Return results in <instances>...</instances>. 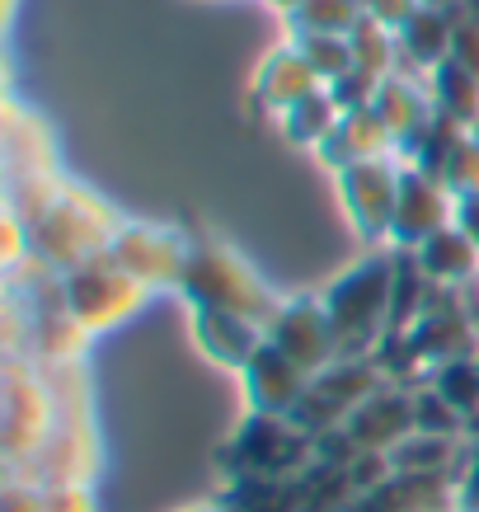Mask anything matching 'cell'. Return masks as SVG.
Segmentation results:
<instances>
[{
    "instance_id": "1",
    "label": "cell",
    "mask_w": 479,
    "mask_h": 512,
    "mask_svg": "<svg viewBox=\"0 0 479 512\" xmlns=\"http://www.w3.org/2000/svg\"><path fill=\"white\" fill-rule=\"evenodd\" d=\"M5 207L29 226L33 254L57 273H71L85 259L109 254L113 235L123 231V217L113 212V202H104L85 184H71L62 174L10 179V202Z\"/></svg>"
},
{
    "instance_id": "2",
    "label": "cell",
    "mask_w": 479,
    "mask_h": 512,
    "mask_svg": "<svg viewBox=\"0 0 479 512\" xmlns=\"http://www.w3.org/2000/svg\"><path fill=\"white\" fill-rule=\"evenodd\" d=\"M339 357H376L390 339V301H395V249H367L362 259L334 273L320 287Z\"/></svg>"
},
{
    "instance_id": "3",
    "label": "cell",
    "mask_w": 479,
    "mask_h": 512,
    "mask_svg": "<svg viewBox=\"0 0 479 512\" xmlns=\"http://www.w3.org/2000/svg\"><path fill=\"white\" fill-rule=\"evenodd\" d=\"M174 296H184L188 311H231V315H245V320H259L263 329H268V320L282 306V296L254 273V264L245 254L235 245H226L221 235H207V231L193 235L184 278H179Z\"/></svg>"
},
{
    "instance_id": "4",
    "label": "cell",
    "mask_w": 479,
    "mask_h": 512,
    "mask_svg": "<svg viewBox=\"0 0 479 512\" xmlns=\"http://www.w3.org/2000/svg\"><path fill=\"white\" fill-rule=\"evenodd\" d=\"M217 466L226 480H296L315 466V437L287 414H245L221 442Z\"/></svg>"
},
{
    "instance_id": "5",
    "label": "cell",
    "mask_w": 479,
    "mask_h": 512,
    "mask_svg": "<svg viewBox=\"0 0 479 512\" xmlns=\"http://www.w3.org/2000/svg\"><path fill=\"white\" fill-rule=\"evenodd\" d=\"M57 428V400L33 357H5L0 376V451L5 475H24Z\"/></svg>"
},
{
    "instance_id": "6",
    "label": "cell",
    "mask_w": 479,
    "mask_h": 512,
    "mask_svg": "<svg viewBox=\"0 0 479 512\" xmlns=\"http://www.w3.org/2000/svg\"><path fill=\"white\" fill-rule=\"evenodd\" d=\"M146 296L151 292H146L132 273H123V268L113 264L109 254L85 259V264H76L71 273H62V306L71 311V320H76L90 339L127 325V320L146 306Z\"/></svg>"
},
{
    "instance_id": "7",
    "label": "cell",
    "mask_w": 479,
    "mask_h": 512,
    "mask_svg": "<svg viewBox=\"0 0 479 512\" xmlns=\"http://www.w3.org/2000/svg\"><path fill=\"white\" fill-rule=\"evenodd\" d=\"M334 188H339V207L357 240L367 249H390L395 202H400V160H357L334 174Z\"/></svg>"
},
{
    "instance_id": "8",
    "label": "cell",
    "mask_w": 479,
    "mask_h": 512,
    "mask_svg": "<svg viewBox=\"0 0 479 512\" xmlns=\"http://www.w3.org/2000/svg\"><path fill=\"white\" fill-rule=\"evenodd\" d=\"M381 386H386V372H381L376 357H339V362H329L325 372L310 376V386L301 395V404H296L292 419L310 437L334 433V428H343V423L353 419L357 404L371 400Z\"/></svg>"
},
{
    "instance_id": "9",
    "label": "cell",
    "mask_w": 479,
    "mask_h": 512,
    "mask_svg": "<svg viewBox=\"0 0 479 512\" xmlns=\"http://www.w3.org/2000/svg\"><path fill=\"white\" fill-rule=\"evenodd\" d=\"M188 249H193V235L179 231V226L123 221V231L113 235V245H109V259L123 273H132L146 292H174L179 278H184Z\"/></svg>"
},
{
    "instance_id": "10",
    "label": "cell",
    "mask_w": 479,
    "mask_h": 512,
    "mask_svg": "<svg viewBox=\"0 0 479 512\" xmlns=\"http://www.w3.org/2000/svg\"><path fill=\"white\" fill-rule=\"evenodd\" d=\"M268 343L282 348L292 357L296 367L306 376L325 372L329 362H339V339H334V325H329V311L320 292H306V296H282L278 315L268 320Z\"/></svg>"
},
{
    "instance_id": "11",
    "label": "cell",
    "mask_w": 479,
    "mask_h": 512,
    "mask_svg": "<svg viewBox=\"0 0 479 512\" xmlns=\"http://www.w3.org/2000/svg\"><path fill=\"white\" fill-rule=\"evenodd\" d=\"M400 160V156H395ZM456 221V193H451L437 174L414 170L400 160V202H395V231L390 249H418L428 235Z\"/></svg>"
},
{
    "instance_id": "12",
    "label": "cell",
    "mask_w": 479,
    "mask_h": 512,
    "mask_svg": "<svg viewBox=\"0 0 479 512\" xmlns=\"http://www.w3.org/2000/svg\"><path fill=\"white\" fill-rule=\"evenodd\" d=\"M235 376H240L245 414H287V419H292L296 404H301V395H306V386H310V376L268 339H263V348L245 362V372H235Z\"/></svg>"
},
{
    "instance_id": "13",
    "label": "cell",
    "mask_w": 479,
    "mask_h": 512,
    "mask_svg": "<svg viewBox=\"0 0 479 512\" xmlns=\"http://www.w3.org/2000/svg\"><path fill=\"white\" fill-rule=\"evenodd\" d=\"M315 90H325V80L310 71V62L301 57V47L287 38V43H278L268 57H263L254 80H249V109L278 123L292 104H301V99Z\"/></svg>"
},
{
    "instance_id": "14",
    "label": "cell",
    "mask_w": 479,
    "mask_h": 512,
    "mask_svg": "<svg viewBox=\"0 0 479 512\" xmlns=\"http://www.w3.org/2000/svg\"><path fill=\"white\" fill-rule=\"evenodd\" d=\"M343 428H348V437L357 442V451H381V456H390L404 437L414 433V386L386 381L371 400L357 404L353 419L343 423Z\"/></svg>"
},
{
    "instance_id": "15",
    "label": "cell",
    "mask_w": 479,
    "mask_h": 512,
    "mask_svg": "<svg viewBox=\"0 0 479 512\" xmlns=\"http://www.w3.org/2000/svg\"><path fill=\"white\" fill-rule=\"evenodd\" d=\"M188 334H193V348L226 372H245V362L268 339L259 320H245L231 311H188Z\"/></svg>"
},
{
    "instance_id": "16",
    "label": "cell",
    "mask_w": 479,
    "mask_h": 512,
    "mask_svg": "<svg viewBox=\"0 0 479 512\" xmlns=\"http://www.w3.org/2000/svg\"><path fill=\"white\" fill-rule=\"evenodd\" d=\"M386 156H400V146H395V137L386 132V123L376 118V109L343 113L339 127L315 146V160H320L329 174L348 170L357 160H386Z\"/></svg>"
},
{
    "instance_id": "17",
    "label": "cell",
    "mask_w": 479,
    "mask_h": 512,
    "mask_svg": "<svg viewBox=\"0 0 479 512\" xmlns=\"http://www.w3.org/2000/svg\"><path fill=\"white\" fill-rule=\"evenodd\" d=\"M371 109H376V118L386 123V132L395 137V146H400V151L437 118L433 94H428V80H423V76H404V71H395V76H386V80H376V99H371Z\"/></svg>"
},
{
    "instance_id": "18",
    "label": "cell",
    "mask_w": 479,
    "mask_h": 512,
    "mask_svg": "<svg viewBox=\"0 0 479 512\" xmlns=\"http://www.w3.org/2000/svg\"><path fill=\"white\" fill-rule=\"evenodd\" d=\"M348 512H451V475L390 470L376 489L357 494V503Z\"/></svg>"
},
{
    "instance_id": "19",
    "label": "cell",
    "mask_w": 479,
    "mask_h": 512,
    "mask_svg": "<svg viewBox=\"0 0 479 512\" xmlns=\"http://www.w3.org/2000/svg\"><path fill=\"white\" fill-rule=\"evenodd\" d=\"M395 38H400V71L404 76H428L433 66H442L451 57L456 15H451V10H437V5H418V15L409 19Z\"/></svg>"
},
{
    "instance_id": "20",
    "label": "cell",
    "mask_w": 479,
    "mask_h": 512,
    "mask_svg": "<svg viewBox=\"0 0 479 512\" xmlns=\"http://www.w3.org/2000/svg\"><path fill=\"white\" fill-rule=\"evenodd\" d=\"M24 174H62L57 141L38 113L10 104L5 109V179H24Z\"/></svg>"
},
{
    "instance_id": "21",
    "label": "cell",
    "mask_w": 479,
    "mask_h": 512,
    "mask_svg": "<svg viewBox=\"0 0 479 512\" xmlns=\"http://www.w3.org/2000/svg\"><path fill=\"white\" fill-rule=\"evenodd\" d=\"M414 254H418V264H423V273H428L437 287H456V292H461V287H470V282L479 278V245L456 226V221L442 226L437 235H428Z\"/></svg>"
},
{
    "instance_id": "22",
    "label": "cell",
    "mask_w": 479,
    "mask_h": 512,
    "mask_svg": "<svg viewBox=\"0 0 479 512\" xmlns=\"http://www.w3.org/2000/svg\"><path fill=\"white\" fill-rule=\"evenodd\" d=\"M428 94H433V109L442 118H451L456 127H470L479 118V80L465 71L456 57H447L442 66L428 71Z\"/></svg>"
},
{
    "instance_id": "23",
    "label": "cell",
    "mask_w": 479,
    "mask_h": 512,
    "mask_svg": "<svg viewBox=\"0 0 479 512\" xmlns=\"http://www.w3.org/2000/svg\"><path fill=\"white\" fill-rule=\"evenodd\" d=\"M461 456H465V437L409 433L400 447L390 451V466L409 470V475H456Z\"/></svg>"
},
{
    "instance_id": "24",
    "label": "cell",
    "mask_w": 479,
    "mask_h": 512,
    "mask_svg": "<svg viewBox=\"0 0 479 512\" xmlns=\"http://www.w3.org/2000/svg\"><path fill=\"white\" fill-rule=\"evenodd\" d=\"M339 118H343V109L334 104V94L329 90H315V94H306L301 104H292V109L278 118V132L292 146H306V151H315L320 141L339 127Z\"/></svg>"
},
{
    "instance_id": "25",
    "label": "cell",
    "mask_w": 479,
    "mask_h": 512,
    "mask_svg": "<svg viewBox=\"0 0 479 512\" xmlns=\"http://www.w3.org/2000/svg\"><path fill=\"white\" fill-rule=\"evenodd\" d=\"M221 503L231 512H301V475L296 480H226Z\"/></svg>"
},
{
    "instance_id": "26",
    "label": "cell",
    "mask_w": 479,
    "mask_h": 512,
    "mask_svg": "<svg viewBox=\"0 0 479 512\" xmlns=\"http://www.w3.org/2000/svg\"><path fill=\"white\" fill-rule=\"evenodd\" d=\"M348 47H353V71H367L376 80L400 71V38H395V29L376 24L371 15H362V24L348 33Z\"/></svg>"
},
{
    "instance_id": "27",
    "label": "cell",
    "mask_w": 479,
    "mask_h": 512,
    "mask_svg": "<svg viewBox=\"0 0 479 512\" xmlns=\"http://www.w3.org/2000/svg\"><path fill=\"white\" fill-rule=\"evenodd\" d=\"M367 5L362 0H301V10L287 19L292 33H348L362 24Z\"/></svg>"
},
{
    "instance_id": "28",
    "label": "cell",
    "mask_w": 479,
    "mask_h": 512,
    "mask_svg": "<svg viewBox=\"0 0 479 512\" xmlns=\"http://www.w3.org/2000/svg\"><path fill=\"white\" fill-rule=\"evenodd\" d=\"M292 43L301 47V57H306L310 71L325 85H334L339 76L353 71V47H348L343 33H292Z\"/></svg>"
},
{
    "instance_id": "29",
    "label": "cell",
    "mask_w": 479,
    "mask_h": 512,
    "mask_svg": "<svg viewBox=\"0 0 479 512\" xmlns=\"http://www.w3.org/2000/svg\"><path fill=\"white\" fill-rule=\"evenodd\" d=\"M414 433H433V437H465V419L437 395L428 381L414 386ZM470 442V437H465Z\"/></svg>"
},
{
    "instance_id": "30",
    "label": "cell",
    "mask_w": 479,
    "mask_h": 512,
    "mask_svg": "<svg viewBox=\"0 0 479 512\" xmlns=\"http://www.w3.org/2000/svg\"><path fill=\"white\" fill-rule=\"evenodd\" d=\"M442 184H447L456 198L479 193V141L470 137V132H461V137H456V146H451L447 165H442Z\"/></svg>"
},
{
    "instance_id": "31",
    "label": "cell",
    "mask_w": 479,
    "mask_h": 512,
    "mask_svg": "<svg viewBox=\"0 0 479 512\" xmlns=\"http://www.w3.org/2000/svg\"><path fill=\"white\" fill-rule=\"evenodd\" d=\"M451 512H479V437L465 442V456L451 475Z\"/></svg>"
},
{
    "instance_id": "32",
    "label": "cell",
    "mask_w": 479,
    "mask_h": 512,
    "mask_svg": "<svg viewBox=\"0 0 479 512\" xmlns=\"http://www.w3.org/2000/svg\"><path fill=\"white\" fill-rule=\"evenodd\" d=\"M325 90L334 94V104H339L343 113L371 109V99H376V76H367V71H348V76H339L334 85H325Z\"/></svg>"
},
{
    "instance_id": "33",
    "label": "cell",
    "mask_w": 479,
    "mask_h": 512,
    "mask_svg": "<svg viewBox=\"0 0 479 512\" xmlns=\"http://www.w3.org/2000/svg\"><path fill=\"white\" fill-rule=\"evenodd\" d=\"M0 512H47V489L33 480H10V475H5Z\"/></svg>"
},
{
    "instance_id": "34",
    "label": "cell",
    "mask_w": 479,
    "mask_h": 512,
    "mask_svg": "<svg viewBox=\"0 0 479 512\" xmlns=\"http://www.w3.org/2000/svg\"><path fill=\"white\" fill-rule=\"evenodd\" d=\"M47 512H99L94 484H57V489H47Z\"/></svg>"
},
{
    "instance_id": "35",
    "label": "cell",
    "mask_w": 479,
    "mask_h": 512,
    "mask_svg": "<svg viewBox=\"0 0 479 512\" xmlns=\"http://www.w3.org/2000/svg\"><path fill=\"white\" fill-rule=\"evenodd\" d=\"M362 5H367V15L376 19V24H386V29L400 33L404 24L418 15V5H423V0H362Z\"/></svg>"
},
{
    "instance_id": "36",
    "label": "cell",
    "mask_w": 479,
    "mask_h": 512,
    "mask_svg": "<svg viewBox=\"0 0 479 512\" xmlns=\"http://www.w3.org/2000/svg\"><path fill=\"white\" fill-rule=\"evenodd\" d=\"M451 57H456V62L479 80V29L470 24V19H461V15H456V43H451Z\"/></svg>"
},
{
    "instance_id": "37",
    "label": "cell",
    "mask_w": 479,
    "mask_h": 512,
    "mask_svg": "<svg viewBox=\"0 0 479 512\" xmlns=\"http://www.w3.org/2000/svg\"><path fill=\"white\" fill-rule=\"evenodd\" d=\"M456 226H461V231L479 245V193H470V198H456Z\"/></svg>"
},
{
    "instance_id": "38",
    "label": "cell",
    "mask_w": 479,
    "mask_h": 512,
    "mask_svg": "<svg viewBox=\"0 0 479 512\" xmlns=\"http://www.w3.org/2000/svg\"><path fill=\"white\" fill-rule=\"evenodd\" d=\"M461 306H465V320H470V329L479 334V278L470 282V287H461Z\"/></svg>"
},
{
    "instance_id": "39",
    "label": "cell",
    "mask_w": 479,
    "mask_h": 512,
    "mask_svg": "<svg viewBox=\"0 0 479 512\" xmlns=\"http://www.w3.org/2000/svg\"><path fill=\"white\" fill-rule=\"evenodd\" d=\"M263 5H268L273 15H282V19H292L296 10H301V0H263Z\"/></svg>"
},
{
    "instance_id": "40",
    "label": "cell",
    "mask_w": 479,
    "mask_h": 512,
    "mask_svg": "<svg viewBox=\"0 0 479 512\" xmlns=\"http://www.w3.org/2000/svg\"><path fill=\"white\" fill-rule=\"evenodd\" d=\"M179 512H231V508L217 498V503H193V508H179Z\"/></svg>"
},
{
    "instance_id": "41",
    "label": "cell",
    "mask_w": 479,
    "mask_h": 512,
    "mask_svg": "<svg viewBox=\"0 0 479 512\" xmlns=\"http://www.w3.org/2000/svg\"><path fill=\"white\" fill-rule=\"evenodd\" d=\"M423 5H437V10H456V0H423Z\"/></svg>"
},
{
    "instance_id": "42",
    "label": "cell",
    "mask_w": 479,
    "mask_h": 512,
    "mask_svg": "<svg viewBox=\"0 0 479 512\" xmlns=\"http://www.w3.org/2000/svg\"><path fill=\"white\" fill-rule=\"evenodd\" d=\"M465 132H470V137H475V141H479V118H475V123H470V127H465Z\"/></svg>"
},
{
    "instance_id": "43",
    "label": "cell",
    "mask_w": 479,
    "mask_h": 512,
    "mask_svg": "<svg viewBox=\"0 0 479 512\" xmlns=\"http://www.w3.org/2000/svg\"><path fill=\"white\" fill-rule=\"evenodd\" d=\"M475 367H479V348H475Z\"/></svg>"
}]
</instances>
